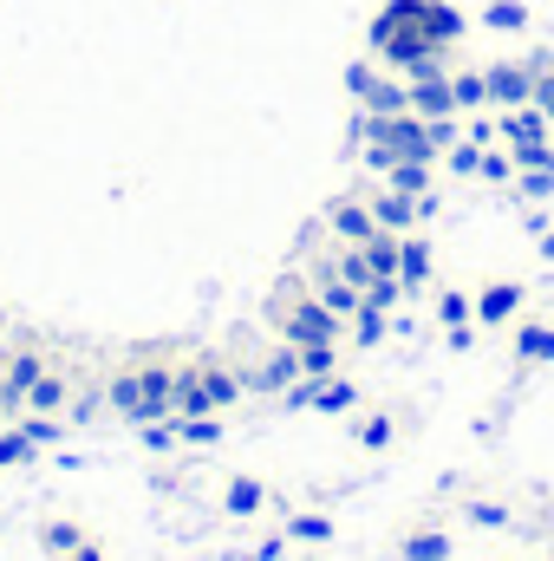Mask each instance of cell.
Wrapping results in <instances>:
<instances>
[{
	"label": "cell",
	"instance_id": "cell-23",
	"mask_svg": "<svg viewBox=\"0 0 554 561\" xmlns=\"http://www.w3.org/2000/svg\"><path fill=\"white\" fill-rule=\"evenodd\" d=\"M437 320H443L450 333H457V327H476V300H470L463 287H443V294H437Z\"/></svg>",
	"mask_w": 554,
	"mask_h": 561
},
{
	"label": "cell",
	"instance_id": "cell-7",
	"mask_svg": "<svg viewBox=\"0 0 554 561\" xmlns=\"http://www.w3.org/2000/svg\"><path fill=\"white\" fill-rule=\"evenodd\" d=\"M46 366H53V359H46L39 346H13V353H7V392H0V412H20L26 392H33V379H39Z\"/></svg>",
	"mask_w": 554,
	"mask_h": 561
},
{
	"label": "cell",
	"instance_id": "cell-37",
	"mask_svg": "<svg viewBox=\"0 0 554 561\" xmlns=\"http://www.w3.org/2000/svg\"><path fill=\"white\" fill-rule=\"evenodd\" d=\"M59 561H112V556H105V549H99V542H79V549H72V556H59Z\"/></svg>",
	"mask_w": 554,
	"mask_h": 561
},
{
	"label": "cell",
	"instance_id": "cell-8",
	"mask_svg": "<svg viewBox=\"0 0 554 561\" xmlns=\"http://www.w3.org/2000/svg\"><path fill=\"white\" fill-rule=\"evenodd\" d=\"M450 529L443 523H412V529H399V542H392V561H450Z\"/></svg>",
	"mask_w": 554,
	"mask_h": 561
},
{
	"label": "cell",
	"instance_id": "cell-14",
	"mask_svg": "<svg viewBox=\"0 0 554 561\" xmlns=\"http://www.w3.org/2000/svg\"><path fill=\"white\" fill-rule=\"evenodd\" d=\"M287 542H300V549H326L339 529H333V516L326 510H287V529H280Z\"/></svg>",
	"mask_w": 554,
	"mask_h": 561
},
{
	"label": "cell",
	"instance_id": "cell-27",
	"mask_svg": "<svg viewBox=\"0 0 554 561\" xmlns=\"http://www.w3.org/2000/svg\"><path fill=\"white\" fill-rule=\"evenodd\" d=\"M392 190H405V196H424L430 190V163H417V157H392Z\"/></svg>",
	"mask_w": 554,
	"mask_h": 561
},
{
	"label": "cell",
	"instance_id": "cell-2",
	"mask_svg": "<svg viewBox=\"0 0 554 561\" xmlns=\"http://www.w3.org/2000/svg\"><path fill=\"white\" fill-rule=\"evenodd\" d=\"M450 33H457V13H443V7H430V0H399V7L379 13L372 46L392 53L399 66H417V59H424L437 39H450Z\"/></svg>",
	"mask_w": 554,
	"mask_h": 561
},
{
	"label": "cell",
	"instance_id": "cell-12",
	"mask_svg": "<svg viewBox=\"0 0 554 561\" xmlns=\"http://www.w3.org/2000/svg\"><path fill=\"white\" fill-rule=\"evenodd\" d=\"M509 346H516V366H549L554 359V320H516V333H509Z\"/></svg>",
	"mask_w": 554,
	"mask_h": 561
},
{
	"label": "cell",
	"instance_id": "cell-29",
	"mask_svg": "<svg viewBox=\"0 0 554 561\" xmlns=\"http://www.w3.org/2000/svg\"><path fill=\"white\" fill-rule=\"evenodd\" d=\"M470 523H476V529H509V503L476 496V503H470Z\"/></svg>",
	"mask_w": 554,
	"mask_h": 561
},
{
	"label": "cell",
	"instance_id": "cell-35",
	"mask_svg": "<svg viewBox=\"0 0 554 561\" xmlns=\"http://www.w3.org/2000/svg\"><path fill=\"white\" fill-rule=\"evenodd\" d=\"M554 190V170H522V196H549Z\"/></svg>",
	"mask_w": 554,
	"mask_h": 561
},
{
	"label": "cell",
	"instance_id": "cell-30",
	"mask_svg": "<svg viewBox=\"0 0 554 561\" xmlns=\"http://www.w3.org/2000/svg\"><path fill=\"white\" fill-rule=\"evenodd\" d=\"M222 419H176V444H216Z\"/></svg>",
	"mask_w": 554,
	"mask_h": 561
},
{
	"label": "cell",
	"instance_id": "cell-25",
	"mask_svg": "<svg viewBox=\"0 0 554 561\" xmlns=\"http://www.w3.org/2000/svg\"><path fill=\"white\" fill-rule=\"evenodd\" d=\"M346 340H353V346H379V340H385V307H359V313L346 320Z\"/></svg>",
	"mask_w": 554,
	"mask_h": 561
},
{
	"label": "cell",
	"instance_id": "cell-3",
	"mask_svg": "<svg viewBox=\"0 0 554 561\" xmlns=\"http://www.w3.org/2000/svg\"><path fill=\"white\" fill-rule=\"evenodd\" d=\"M268 320H275V333L287 346H339L346 340V320L307 287V280H287L275 294V307H268Z\"/></svg>",
	"mask_w": 554,
	"mask_h": 561
},
{
	"label": "cell",
	"instance_id": "cell-11",
	"mask_svg": "<svg viewBox=\"0 0 554 561\" xmlns=\"http://www.w3.org/2000/svg\"><path fill=\"white\" fill-rule=\"evenodd\" d=\"M483 79H489V105H496V112L535 99V66H496V72H483Z\"/></svg>",
	"mask_w": 554,
	"mask_h": 561
},
{
	"label": "cell",
	"instance_id": "cell-22",
	"mask_svg": "<svg viewBox=\"0 0 554 561\" xmlns=\"http://www.w3.org/2000/svg\"><path fill=\"white\" fill-rule=\"evenodd\" d=\"M39 542H46V556L59 561V556H72V549H79V542H92V536H85V529H79V523H72V516H53V523H46V529H39Z\"/></svg>",
	"mask_w": 554,
	"mask_h": 561
},
{
	"label": "cell",
	"instance_id": "cell-40",
	"mask_svg": "<svg viewBox=\"0 0 554 561\" xmlns=\"http://www.w3.org/2000/svg\"><path fill=\"white\" fill-rule=\"evenodd\" d=\"M300 561H313V556H300Z\"/></svg>",
	"mask_w": 554,
	"mask_h": 561
},
{
	"label": "cell",
	"instance_id": "cell-36",
	"mask_svg": "<svg viewBox=\"0 0 554 561\" xmlns=\"http://www.w3.org/2000/svg\"><path fill=\"white\" fill-rule=\"evenodd\" d=\"M280 549H287V536H268V542H255L242 561H280Z\"/></svg>",
	"mask_w": 554,
	"mask_h": 561
},
{
	"label": "cell",
	"instance_id": "cell-26",
	"mask_svg": "<svg viewBox=\"0 0 554 561\" xmlns=\"http://www.w3.org/2000/svg\"><path fill=\"white\" fill-rule=\"evenodd\" d=\"M300 359V379H333L339 373V346H293Z\"/></svg>",
	"mask_w": 554,
	"mask_h": 561
},
{
	"label": "cell",
	"instance_id": "cell-10",
	"mask_svg": "<svg viewBox=\"0 0 554 561\" xmlns=\"http://www.w3.org/2000/svg\"><path fill=\"white\" fill-rule=\"evenodd\" d=\"M424 209H430V196H405V190H392V183L372 196V216H379V229H392V236H412Z\"/></svg>",
	"mask_w": 554,
	"mask_h": 561
},
{
	"label": "cell",
	"instance_id": "cell-17",
	"mask_svg": "<svg viewBox=\"0 0 554 561\" xmlns=\"http://www.w3.org/2000/svg\"><path fill=\"white\" fill-rule=\"evenodd\" d=\"M66 399H72V386H66V373H59V366H46V373L33 379V392H26V405H20V412H46V419H53V412H59Z\"/></svg>",
	"mask_w": 554,
	"mask_h": 561
},
{
	"label": "cell",
	"instance_id": "cell-38",
	"mask_svg": "<svg viewBox=\"0 0 554 561\" xmlns=\"http://www.w3.org/2000/svg\"><path fill=\"white\" fill-rule=\"evenodd\" d=\"M542 255H549V262H554V229H549V236H542Z\"/></svg>",
	"mask_w": 554,
	"mask_h": 561
},
{
	"label": "cell",
	"instance_id": "cell-1",
	"mask_svg": "<svg viewBox=\"0 0 554 561\" xmlns=\"http://www.w3.org/2000/svg\"><path fill=\"white\" fill-rule=\"evenodd\" d=\"M105 399L112 412H125L131 424H163L176 419V359L150 353V359H131L105 379Z\"/></svg>",
	"mask_w": 554,
	"mask_h": 561
},
{
	"label": "cell",
	"instance_id": "cell-5",
	"mask_svg": "<svg viewBox=\"0 0 554 561\" xmlns=\"http://www.w3.org/2000/svg\"><path fill=\"white\" fill-rule=\"evenodd\" d=\"M280 399H287V405H300V412H326V419L359 412V386H353L346 373H333V379H293Z\"/></svg>",
	"mask_w": 554,
	"mask_h": 561
},
{
	"label": "cell",
	"instance_id": "cell-4",
	"mask_svg": "<svg viewBox=\"0 0 554 561\" xmlns=\"http://www.w3.org/2000/svg\"><path fill=\"white\" fill-rule=\"evenodd\" d=\"M242 392H249V373H235V366H222V359H189V366H176V419H222Z\"/></svg>",
	"mask_w": 554,
	"mask_h": 561
},
{
	"label": "cell",
	"instance_id": "cell-31",
	"mask_svg": "<svg viewBox=\"0 0 554 561\" xmlns=\"http://www.w3.org/2000/svg\"><path fill=\"white\" fill-rule=\"evenodd\" d=\"M476 176H489V183H509V176H516V157H509V150H483V170H476Z\"/></svg>",
	"mask_w": 554,
	"mask_h": 561
},
{
	"label": "cell",
	"instance_id": "cell-15",
	"mask_svg": "<svg viewBox=\"0 0 554 561\" xmlns=\"http://www.w3.org/2000/svg\"><path fill=\"white\" fill-rule=\"evenodd\" d=\"M353 444H359V450H392V444H399V412L379 405V412L353 419Z\"/></svg>",
	"mask_w": 554,
	"mask_h": 561
},
{
	"label": "cell",
	"instance_id": "cell-18",
	"mask_svg": "<svg viewBox=\"0 0 554 561\" xmlns=\"http://www.w3.org/2000/svg\"><path fill=\"white\" fill-rule=\"evenodd\" d=\"M293 379H300V359H293V346H287V340H280V353L268 359V366H255V373H249V386H255V392H287Z\"/></svg>",
	"mask_w": 554,
	"mask_h": 561
},
{
	"label": "cell",
	"instance_id": "cell-16",
	"mask_svg": "<svg viewBox=\"0 0 554 561\" xmlns=\"http://www.w3.org/2000/svg\"><path fill=\"white\" fill-rule=\"evenodd\" d=\"M313 294H320V300H326V307H333L339 320H353V313L366 307V294H359L353 280L339 275V268H320V280H313Z\"/></svg>",
	"mask_w": 554,
	"mask_h": 561
},
{
	"label": "cell",
	"instance_id": "cell-33",
	"mask_svg": "<svg viewBox=\"0 0 554 561\" xmlns=\"http://www.w3.org/2000/svg\"><path fill=\"white\" fill-rule=\"evenodd\" d=\"M529 105H535V112L554 125V72H535V99H529Z\"/></svg>",
	"mask_w": 554,
	"mask_h": 561
},
{
	"label": "cell",
	"instance_id": "cell-13",
	"mask_svg": "<svg viewBox=\"0 0 554 561\" xmlns=\"http://www.w3.org/2000/svg\"><path fill=\"white\" fill-rule=\"evenodd\" d=\"M268 503H275V490H268L262 477H229V483H222V510H229V516H262Z\"/></svg>",
	"mask_w": 554,
	"mask_h": 561
},
{
	"label": "cell",
	"instance_id": "cell-32",
	"mask_svg": "<svg viewBox=\"0 0 554 561\" xmlns=\"http://www.w3.org/2000/svg\"><path fill=\"white\" fill-rule=\"evenodd\" d=\"M450 170L476 176V170H483V144H450Z\"/></svg>",
	"mask_w": 554,
	"mask_h": 561
},
{
	"label": "cell",
	"instance_id": "cell-6",
	"mask_svg": "<svg viewBox=\"0 0 554 561\" xmlns=\"http://www.w3.org/2000/svg\"><path fill=\"white\" fill-rule=\"evenodd\" d=\"M470 300H476V327H516L529 313V287L522 280H483Z\"/></svg>",
	"mask_w": 554,
	"mask_h": 561
},
{
	"label": "cell",
	"instance_id": "cell-21",
	"mask_svg": "<svg viewBox=\"0 0 554 561\" xmlns=\"http://www.w3.org/2000/svg\"><path fill=\"white\" fill-rule=\"evenodd\" d=\"M399 280H405V287H424V280H430V242L399 236Z\"/></svg>",
	"mask_w": 554,
	"mask_h": 561
},
{
	"label": "cell",
	"instance_id": "cell-39",
	"mask_svg": "<svg viewBox=\"0 0 554 561\" xmlns=\"http://www.w3.org/2000/svg\"><path fill=\"white\" fill-rule=\"evenodd\" d=\"M0 392H7V353H0ZM0 419H7V412H0Z\"/></svg>",
	"mask_w": 554,
	"mask_h": 561
},
{
	"label": "cell",
	"instance_id": "cell-19",
	"mask_svg": "<svg viewBox=\"0 0 554 561\" xmlns=\"http://www.w3.org/2000/svg\"><path fill=\"white\" fill-rule=\"evenodd\" d=\"M503 138L509 144H542V138H554V125L535 105H509V112H503Z\"/></svg>",
	"mask_w": 554,
	"mask_h": 561
},
{
	"label": "cell",
	"instance_id": "cell-24",
	"mask_svg": "<svg viewBox=\"0 0 554 561\" xmlns=\"http://www.w3.org/2000/svg\"><path fill=\"white\" fill-rule=\"evenodd\" d=\"M450 99H457V112H483L489 105V79L483 72H457L450 79Z\"/></svg>",
	"mask_w": 554,
	"mask_h": 561
},
{
	"label": "cell",
	"instance_id": "cell-34",
	"mask_svg": "<svg viewBox=\"0 0 554 561\" xmlns=\"http://www.w3.org/2000/svg\"><path fill=\"white\" fill-rule=\"evenodd\" d=\"M489 20H496V26H522L529 13H522V0H489Z\"/></svg>",
	"mask_w": 554,
	"mask_h": 561
},
{
	"label": "cell",
	"instance_id": "cell-28",
	"mask_svg": "<svg viewBox=\"0 0 554 561\" xmlns=\"http://www.w3.org/2000/svg\"><path fill=\"white\" fill-rule=\"evenodd\" d=\"M33 450H39V444H33V431H26V424H7V431H0V470L26 463Z\"/></svg>",
	"mask_w": 554,
	"mask_h": 561
},
{
	"label": "cell",
	"instance_id": "cell-20",
	"mask_svg": "<svg viewBox=\"0 0 554 561\" xmlns=\"http://www.w3.org/2000/svg\"><path fill=\"white\" fill-rule=\"evenodd\" d=\"M412 112H417V118H450V112H457L450 79H417V85H412Z\"/></svg>",
	"mask_w": 554,
	"mask_h": 561
},
{
	"label": "cell",
	"instance_id": "cell-9",
	"mask_svg": "<svg viewBox=\"0 0 554 561\" xmlns=\"http://www.w3.org/2000/svg\"><path fill=\"white\" fill-rule=\"evenodd\" d=\"M326 229H333L346 249H359V242H372V236H379V216H372V203H359V196H339V203L326 209Z\"/></svg>",
	"mask_w": 554,
	"mask_h": 561
}]
</instances>
